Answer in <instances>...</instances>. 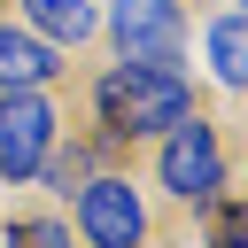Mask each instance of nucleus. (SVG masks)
I'll list each match as a JSON object with an SVG mask.
<instances>
[{"instance_id": "nucleus-1", "label": "nucleus", "mask_w": 248, "mask_h": 248, "mask_svg": "<svg viewBox=\"0 0 248 248\" xmlns=\"http://www.w3.org/2000/svg\"><path fill=\"white\" fill-rule=\"evenodd\" d=\"M93 108H101L108 140H147V132H170L178 116H194V85L155 62H116L93 85Z\"/></svg>"}, {"instance_id": "nucleus-2", "label": "nucleus", "mask_w": 248, "mask_h": 248, "mask_svg": "<svg viewBox=\"0 0 248 248\" xmlns=\"http://www.w3.org/2000/svg\"><path fill=\"white\" fill-rule=\"evenodd\" d=\"M163 186L178 194V202H217V186H225V147H217V124H202V116H178L170 124V140H163Z\"/></svg>"}, {"instance_id": "nucleus-3", "label": "nucleus", "mask_w": 248, "mask_h": 248, "mask_svg": "<svg viewBox=\"0 0 248 248\" xmlns=\"http://www.w3.org/2000/svg\"><path fill=\"white\" fill-rule=\"evenodd\" d=\"M108 39H116V54H124V62L178 70L186 16H178V0H116V8H108Z\"/></svg>"}, {"instance_id": "nucleus-4", "label": "nucleus", "mask_w": 248, "mask_h": 248, "mask_svg": "<svg viewBox=\"0 0 248 248\" xmlns=\"http://www.w3.org/2000/svg\"><path fill=\"white\" fill-rule=\"evenodd\" d=\"M78 232H85V248H140L147 240V209H140L132 178H116V170L85 178L78 186Z\"/></svg>"}, {"instance_id": "nucleus-5", "label": "nucleus", "mask_w": 248, "mask_h": 248, "mask_svg": "<svg viewBox=\"0 0 248 248\" xmlns=\"http://www.w3.org/2000/svg\"><path fill=\"white\" fill-rule=\"evenodd\" d=\"M46 155H54V108H46V93H0V178L23 186V178H39Z\"/></svg>"}, {"instance_id": "nucleus-6", "label": "nucleus", "mask_w": 248, "mask_h": 248, "mask_svg": "<svg viewBox=\"0 0 248 248\" xmlns=\"http://www.w3.org/2000/svg\"><path fill=\"white\" fill-rule=\"evenodd\" d=\"M46 78H62V46H46V39L0 23V93H39Z\"/></svg>"}, {"instance_id": "nucleus-7", "label": "nucleus", "mask_w": 248, "mask_h": 248, "mask_svg": "<svg viewBox=\"0 0 248 248\" xmlns=\"http://www.w3.org/2000/svg\"><path fill=\"white\" fill-rule=\"evenodd\" d=\"M23 16L46 31V46H78V39H93V23H101L85 0H23Z\"/></svg>"}, {"instance_id": "nucleus-8", "label": "nucleus", "mask_w": 248, "mask_h": 248, "mask_svg": "<svg viewBox=\"0 0 248 248\" xmlns=\"http://www.w3.org/2000/svg\"><path fill=\"white\" fill-rule=\"evenodd\" d=\"M209 54H217V78H225V85H240V16H217Z\"/></svg>"}, {"instance_id": "nucleus-9", "label": "nucleus", "mask_w": 248, "mask_h": 248, "mask_svg": "<svg viewBox=\"0 0 248 248\" xmlns=\"http://www.w3.org/2000/svg\"><path fill=\"white\" fill-rule=\"evenodd\" d=\"M8 248H78V240L54 217H23V225H8Z\"/></svg>"}, {"instance_id": "nucleus-10", "label": "nucleus", "mask_w": 248, "mask_h": 248, "mask_svg": "<svg viewBox=\"0 0 248 248\" xmlns=\"http://www.w3.org/2000/svg\"><path fill=\"white\" fill-rule=\"evenodd\" d=\"M39 178H46L54 194H70V186H85V147H70V155H46V163H39Z\"/></svg>"}, {"instance_id": "nucleus-11", "label": "nucleus", "mask_w": 248, "mask_h": 248, "mask_svg": "<svg viewBox=\"0 0 248 248\" xmlns=\"http://www.w3.org/2000/svg\"><path fill=\"white\" fill-rule=\"evenodd\" d=\"M217 248H240V202L232 194L217 202Z\"/></svg>"}]
</instances>
